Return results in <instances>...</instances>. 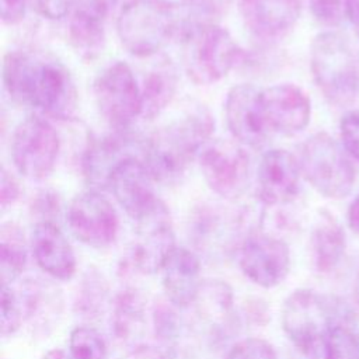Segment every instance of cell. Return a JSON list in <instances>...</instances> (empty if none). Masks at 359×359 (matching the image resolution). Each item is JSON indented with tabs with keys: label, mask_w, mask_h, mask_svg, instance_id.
<instances>
[{
	"label": "cell",
	"mask_w": 359,
	"mask_h": 359,
	"mask_svg": "<svg viewBox=\"0 0 359 359\" xmlns=\"http://www.w3.org/2000/svg\"><path fill=\"white\" fill-rule=\"evenodd\" d=\"M28 0H0V15L6 25L21 22L27 13Z\"/></svg>",
	"instance_id": "obj_39"
},
{
	"label": "cell",
	"mask_w": 359,
	"mask_h": 359,
	"mask_svg": "<svg viewBox=\"0 0 359 359\" xmlns=\"http://www.w3.org/2000/svg\"><path fill=\"white\" fill-rule=\"evenodd\" d=\"M313 265L320 273L332 272L344 259L346 237L339 222L327 210H321L310 236Z\"/></svg>",
	"instance_id": "obj_25"
},
{
	"label": "cell",
	"mask_w": 359,
	"mask_h": 359,
	"mask_svg": "<svg viewBox=\"0 0 359 359\" xmlns=\"http://www.w3.org/2000/svg\"><path fill=\"white\" fill-rule=\"evenodd\" d=\"M60 150V140L53 125L32 115L21 121L11 136V160L15 170L31 181H43L55 165Z\"/></svg>",
	"instance_id": "obj_8"
},
{
	"label": "cell",
	"mask_w": 359,
	"mask_h": 359,
	"mask_svg": "<svg viewBox=\"0 0 359 359\" xmlns=\"http://www.w3.org/2000/svg\"><path fill=\"white\" fill-rule=\"evenodd\" d=\"M302 175L323 196L342 199L353 188L356 172L341 146L325 132L309 136L300 146Z\"/></svg>",
	"instance_id": "obj_7"
},
{
	"label": "cell",
	"mask_w": 359,
	"mask_h": 359,
	"mask_svg": "<svg viewBox=\"0 0 359 359\" xmlns=\"http://www.w3.org/2000/svg\"><path fill=\"white\" fill-rule=\"evenodd\" d=\"M201 323L206 327L210 339L222 341L230 337L237 327L234 297L231 287L219 279L202 282L194 302Z\"/></svg>",
	"instance_id": "obj_22"
},
{
	"label": "cell",
	"mask_w": 359,
	"mask_h": 359,
	"mask_svg": "<svg viewBox=\"0 0 359 359\" xmlns=\"http://www.w3.org/2000/svg\"><path fill=\"white\" fill-rule=\"evenodd\" d=\"M160 273L167 300L174 307L185 309L194 304L202 285L201 261L194 251L175 247L165 258Z\"/></svg>",
	"instance_id": "obj_23"
},
{
	"label": "cell",
	"mask_w": 359,
	"mask_h": 359,
	"mask_svg": "<svg viewBox=\"0 0 359 359\" xmlns=\"http://www.w3.org/2000/svg\"><path fill=\"white\" fill-rule=\"evenodd\" d=\"M69 359H107V345L100 332L91 327H76L70 332Z\"/></svg>",
	"instance_id": "obj_30"
},
{
	"label": "cell",
	"mask_w": 359,
	"mask_h": 359,
	"mask_svg": "<svg viewBox=\"0 0 359 359\" xmlns=\"http://www.w3.org/2000/svg\"><path fill=\"white\" fill-rule=\"evenodd\" d=\"M180 36L184 43V67L195 84L220 81L243 57L231 34L219 24L195 27Z\"/></svg>",
	"instance_id": "obj_5"
},
{
	"label": "cell",
	"mask_w": 359,
	"mask_h": 359,
	"mask_svg": "<svg viewBox=\"0 0 359 359\" xmlns=\"http://www.w3.org/2000/svg\"><path fill=\"white\" fill-rule=\"evenodd\" d=\"M178 70L167 57H158L144 73L140 84L142 115L144 121L157 118L174 100L178 90Z\"/></svg>",
	"instance_id": "obj_24"
},
{
	"label": "cell",
	"mask_w": 359,
	"mask_h": 359,
	"mask_svg": "<svg viewBox=\"0 0 359 359\" xmlns=\"http://www.w3.org/2000/svg\"><path fill=\"white\" fill-rule=\"evenodd\" d=\"M224 359H278V355L268 341L262 338H245L233 345Z\"/></svg>",
	"instance_id": "obj_33"
},
{
	"label": "cell",
	"mask_w": 359,
	"mask_h": 359,
	"mask_svg": "<svg viewBox=\"0 0 359 359\" xmlns=\"http://www.w3.org/2000/svg\"><path fill=\"white\" fill-rule=\"evenodd\" d=\"M154 184L157 182L143 157H130L115 168L108 188L126 215L137 222L161 203L156 196Z\"/></svg>",
	"instance_id": "obj_16"
},
{
	"label": "cell",
	"mask_w": 359,
	"mask_h": 359,
	"mask_svg": "<svg viewBox=\"0 0 359 359\" xmlns=\"http://www.w3.org/2000/svg\"><path fill=\"white\" fill-rule=\"evenodd\" d=\"M170 212L161 202L150 215L136 222V236L130 247L129 262L144 275L161 269L165 258L175 248Z\"/></svg>",
	"instance_id": "obj_15"
},
{
	"label": "cell",
	"mask_w": 359,
	"mask_h": 359,
	"mask_svg": "<svg viewBox=\"0 0 359 359\" xmlns=\"http://www.w3.org/2000/svg\"><path fill=\"white\" fill-rule=\"evenodd\" d=\"M208 187L227 201L244 195L250 182L251 160L245 146L231 139H210L198 156Z\"/></svg>",
	"instance_id": "obj_10"
},
{
	"label": "cell",
	"mask_w": 359,
	"mask_h": 359,
	"mask_svg": "<svg viewBox=\"0 0 359 359\" xmlns=\"http://www.w3.org/2000/svg\"><path fill=\"white\" fill-rule=\"evenodd\" d=\"M42 359H69V355H66L63 351L60 349H52L49 352H46Z\"/></svg>",
	"instance_id": "obj_43"
},
{
	"label": "cell",
	"mask_w": 359,
	"mask_h": 359,
	"mask_svg": "<svg viewBox=\"0 0 359 359\" xmlns=\"http://www.w3.org/2000/svg\"><path fill=\"white\" fill-rule=\"evenodd\" d=\"M302 170L296 156L283 149H271L261 157L257 170V192L266 206L292 202L300 189Z\"/></svg>",
	"instance_id": "obj_17"
},
{
	"label": "cell",
	"mask_w": 359,
	"mask_h": 359,
	"mask_svg": "<svg viewBox=\"0 0 359 359\" xmlns=\"http://www.w3.org/2000/svg\"><path fill=\"white\" fill-rule=\"evenodd\" d=\"M146 140L130 135L128 129L115 130L101 137L90 139L81 157V170L93 189L108 188L115 168L130 157H143Z\"/></svg>",
	"instance_id": "obj_13"
},
{
	"label": "cell",
	"mask_w": 359,
	"mask_h": 359,
	"mask_svg": "<svg viewBox=\"0 0 359 359\" xmlns=\"http://www.w3.org/2000/svg\"><path fill=\"white\" fill-rule=\"evenodd\" d=\"M339 136L346 154L359 161V109H351L342 115Z\"/></svg>",
	"instance_id": "obj_35"
},
{
	"label": "cell",
	"mask_w": 359,
	"mask_h": 359,
	"mask_svg": "<svg viewBox=\"0 0 359 359\" xmlns=\"http://www.w3.org/2000/svg\"><path fill=\"white\" fill-rule=\"evenodd\" d=\"M116 34L128 53L150 57L177 36V18L158 0H129L116 17Z\"/></svg>",
	"instance_id": "obj_6"
},
{
	"label": "cell",
	"mask_w": 359,
	"mask_h": 359,
	"mask_svg": "<svg viewBox=\"0 0 359 359\" xmlns=\"http://www.w3.org/2000/svg\"><path fill=\"white\" fill-rule=\"evenodd\" d=\"M123 359H167L164 351L151 345H136Z\"/></svg>",
	"instance_id": "obj_40"
},
{
	"label": "cell",
	"mask_w": 359,
	"mask_h": 359,
	"mask_svg": "<svg viewBox=\"0 0 359 359\" xmlns=\"http://www.w3.org/2000/svg\"><path fill=\"white\" fill-rule=\"evenodd\" d=\"M323 359H359V339L345 321L335 323L323 342Z\"/></svg>",
	"instance_id": "obj_29"
},
{
	"label": "cell",
	"mask_w": 359,
	"mask_h": 359,
	"mask_svg": "<svg viewBox=\"0 0 359 359\" xmlns=\"http://www.w3.org/2000/svg\"><path fill=\"white\" fill-rule=\"evenodd\" d=\"M93 95L98 112L115 130L128 129L142 115L140 84L125 62H115L98 73Z\"/></svg>",
	"instance_id": "obj_9"
},
{
	"label": "cell",
	"mask_w": 359,
	"mask_h": 359,
	"mask_svg": "<svg viewBox=\"0 0 359 359\" xmlns=\"http://www.w3.org/2000/svg\"><path fill=\"white\" fill-rule=\"evenodd\" d=\"M29 209L38 222H55L60 212V196L52 189H42L32 198Z\"/></svg>",
	"instance_id": "obj_36"
},
{
	"label": "cell",
	"mask_w": 359,
	"mask_h": 359,
	"mask_svg": "<svg viewBox=\"0 0 359 359\" xmlns=\"http://www.w3.org/2000/svg\"><path fill=\"white\" fill-rule=\"evenodd\" d=\"M353 297H355L356 304L359 306V272H358L356 279H355V282H353Z\"/></svg>",
	"instance_id": "obj_45"
},
{
	"label": "cell",
	"mask_w": 359,
	"mask_h": 359,
	"mask_svg": "<svg viewBox=\"0 0 359 359\" xmlns=\"http://www.w3.org/2000/svg\"><path fill=\"white\" fill-rule=\"evenodd\" d=\"M289 245L279 237L251 233L240 248V268L252 283L271 289L280 285L290 271Z\"/></svg>",
	"instance_id": "obj_12"
},
{
	"label": "cell",
	"mask_w": 359,
	"mask_h": 359,
	"mask_svg": "<svg viewBox=\"0 0 359 359\" xmlns=\"http://www.w3.org/2000/svg\"><path fill=\"white\" fill-rule=\"evenodd\" d=\"M3 86L20 105L32 107L55 119H70L77 90L70 70L56 57L29 50H10L3 57Z\"/></svg>",
	"instance_id": "obj_1"
},
{
	"label": "cell",
	"mask_w": 359,
	"mask_h": 359,
	"mask_svg": "<svg viewBox=\"0 0 359 359\" xmlns=\"http://www.w3.org/2000/svg\"><path fill=\"white\" fill-rule=\"evenodd\" d=\"M310 13L325 27H338L346 18V0H310Z\"/></svg>",
	"instance_id": "obj_34"
},
{
	"label": "cell",
	"mask_w": 359,
	"mask_h": 359,
	"mask_svg": "<svg viewBox=\"0 0 359 359\" xmlns=\"http://www.w3.org/2000/svg\"><path fill=\"white\" fill-rule=\"evenodd\" d=\"M346 18H349L359 36V0H346Z\"/></svg>",
	"instance_id": "obj_42"
},
{
	"label": "cell",
	"mask_w": 359,
	"mask_h": 359,
	"mask_svg": "<svg viewBox=\"0 0 359 359\" xmlns=\"http://www.w3.org/2000/svg\"><path fill=\"white\" fill-rule=\"evenodd\" d=\"M27 266L24 231L17 223H4L0 230V278L1 285H11Z\"/></svg>",
	"instance_id": "obj_27"
},
{
	"label": "cell",
	"mask_w": 359,
	"mask_h": 359,
	"mask_svg": "<svg viewBox=\"0 0 359 359\" xmlns=\"http://www.w3.org/2000/svg\"><path fill=\"white\" fill-rule=\"evenodd\" d=\"M158 1H161V3H164L165 6L171 7L172 10H175V8H181V7L188 6L192 0H158Z\"/></svg>",
	"instance_id": "obj_44"
},
{
	"label": "cell",
	"mask_w": 359,
	"mask_h": 359,
	"mask_svg": "<svg viewBox=\"0 0 359 359\" xmlns=\"http://www.w3.org/2000/svg\"><path fill=\"white\" fill-rule=\"evenodd\" d=\"M108 286L104 276L95 268H88L77 290L74 302L76 314L87 320L98 317L104 310Z\"/></svg>",
	"instance_id": "obj_28"
},
{
	"label": "cell",
	"mask_w": 359,
	"mask_h": 359,
	"mask_svg": "<svg viewBox=\"0 0 359 359\" xmlns=\"http://www.w3.org/2000/svg\"><path fill=\"white\" fill-rule=\"evenodd\" d=\"M31 248L38 266L53 279L69 280L76 272L74 251L56 222H38L31 234Z\"/></svg>",
	"instance_id": "obj_21"
},
{
	"label": "cell",
	"mask_w": 359,
	"mask_h": 359,
	"mask_svg": "<svg viewBox=\"0 0 359 359\" xmlns=\"http://www.w3.org/2000/svg\"><path fill=\"white\" fill-rule=\"evenodd\" d=\"M215 119L210 111L198 105L156 129L149 139L143 160L156 182L177 184L212 139Z\"/></svg>",
	"instance_id": "obj_2"
},
{
	"label": "cell",
	"mask_w": 359,
	"mask_h": 359,
	"mask_svg": "<svg viewBox=\"0 0 359 359\" xmlns=\"http://www.w3.org/2000/svg\"><path fill=\"white\" fill-rule=\"evenodd\" d=\"M280 318L286 337L304 356L323 349L328 330L345 321L339 306L313 289L293 290L283 303Z\"/></svg>",
	"instance_id": "obj_4"
},
{
	"label": "cell",
	"mask_w": 359,
	"mask_h": 359,
	"mask_svg": "<svg viewBox=\"0 0 359 359\" xmlns=\"http://www.w3.org/2000/svg\"><path fill=\"white\" fill-rule=\"evenodd\" d=\"M206 222H208V223H206V224H208V229H210V226L215 223V222L212 223V216H208V220H206ZM209 233H210V230H203V231H201V234H202L201 237H208Z\"/></svg>",
	"instance_id": "obj_46"
},
{
	"label": "cell",
	"mask_w": 359,
	"mask_h": 359,
	"mask_svg": "<svg viewBox=\"0 0 359 359\" xmlns=\"http://www.w3.org/2000/svg\"><path fill=\"white\" fill-rule=\"evenodd\" d=\"M310 69L323 95L335 105L359 100V50L337 31L320 32L310 49Z\"/></svg>",
	"instance_id": "obj_3"
},
{
	"label": "cell",
	"mask_w": 359,
	"mask_h": 359,
	"mask_svg": "<svg viewBox=\"0 0 359 359\" xmlns=\"http://www.w3.org/2000/svg\"><path fill=\"white\" fill-rule=\"evenodd\" d=\"M153 323L157 339L165 346L164 353L167 355V351L174 352L182 335V323L177 311L170 304L160 302L154 306Z\"/></svg>",
	"instance_id": "obj_31"
},
{
	"label": "cell",
	"mask_w": 359,
	"mask_h": 359,
	"mask_svg": "<svg viewBox=\"0 0 359 359\" xmlns=\"http://www.w3.org/2000/svg\"><path fill=\"white\" fill-rule=\"evenodd\" d=\"M227 128L234 140L245 147L259 149L269 136L262 107V90L250 83L233 86L224 102Z\"/></svg>",
	"instance_id": "obj_14"
},
{
	"label": "cell",
	"mask_w": 359,
	"mask_h": 359,
	"mask_svg": "<svg viewBox=\"0 0 359 359\" xmlns=\"http://www.w3.org/2000/svg\"><path fill=\"white\" fill-rule=\"evenodd\" d=\"M67 223L76 238L93 248L112 244L119 227L115 208L95 189L84 191L72 199L67 209Z\"/></svg>",
	"instance_id": "obj_11"
},
{
	"label": "cell",
	"mask_w": 359,
	"mask_h": 359,
	"mask_svg": "<svg viewBox=\"0 0 359 359\" xmlns=\"http://www.w3.org/2000/svg\"><path fill=\"white\" fill-rule=\"evenodd\" d=\"M119 0H81L70 14L67 36L83 59H94L105 45V25Z\"/></svg>",
	"instance_id": "obj_19"
},
{
	"label": "cell",
	"mask_w": 359,
	"mask_h": 359,
	"mask_svg": "<svg viewBox=\"0 0 359 359\" xmlns=\"http://www.w3.org/2000/svg\"><path fill=\"white\" fill-rule=\"evenodd\" d=\"M303 0H238L244 25L259 41H276L289 32L302 11Z\"/></svg>",
	"instance_id": "obj_20"
},
{
	"label": "cell",
	"mask_w": 359,
	"mask_h": 359,
	"mask_svg": "<svg viewBox=\"0 0 359 359\" xmlns=\"http://www.w3.org/2000/svg\"><path fill=\"white\" fill-rule=\"evenodd\" d=\"M262 107L271 132L296 135L310 122V98L294 84L285 83L264 88Z\"/></svg>",
	"instance_id": "obj_18"
},
{
	"label": "cell",
	"mask_w": 359,
	"mask_h": 359,
	"mask_svg": "<svg viewBox=\"0 0 359 359\" xmlns=\"http://www.w3.org/2000/svg\"><path fill=\"white\" fill-rule=\"evenodd\" d=\"M1 310H0V330L3 337L15 334L25 316L18 294L11 285H1Z\"/></svg>",
	"instance_id": "obj_32"
},
{
	"label": "cell",
	"mask_w": 359,
	"mask_h": 359,
	"mask_svg": "<svg viewBox=\"0 0 359 359\" xmlns=\"http://www.w3.org/2000/svg\"><path fill=\"white\" fill-rule=\"evenodd\" d=\"M35 3H36L38 13L43 18L56 21L72 14L80 1L79 0H35Z\"/></svg>",
	"instance_id": "obj_37"
},
{
	"label": "cell",
	"mask_w": 359,
	"mask_h": 359,
	"mask_svg": "<svg viewBox=\"0 0 359 359\" xmlns=\"http://www.w3.org/2000/svg\"><path fill=\"white\" fill-rule=\"evenodd\" d=\"M146 299L140 290L126 287L121 290L112 306L111 328L118 341L132 342L140 335L146 317Z\"/></svg>",
	"instance_id": "obj_26"
},
{
	"label": "cell",
	"mask_w": 359,
	"mask_h": 359,
	"mask_svg": "<svg viewBox=\"0 0 359 359\" xmlns=\"http://www.w3.org/2000/svg\"><path fill=\"white\" fill-rule=\"evenodd\" d=\"M346 220H348L349 229L359 236V194L355 196V199L348 208Z\"/></svg>",
	"instance_id": "obj_41"
},
{
	"label": "cell",
	"mask_w": 359,
	"mask_h": 359,
	"mask_svg": "<svg viewBox=\"0 0 359 359\" xmlns=\"http://www.w3.org/2000/svg\"><path fill=\"white\" fill-rule=\"evenodd\" d=\"M21 195V187L17 178L7 171L6 167L1 168V180H0V205L3 209L13 205Z\"/></svg>",
	"instance_id": "obj_38"
}]
</instances>
